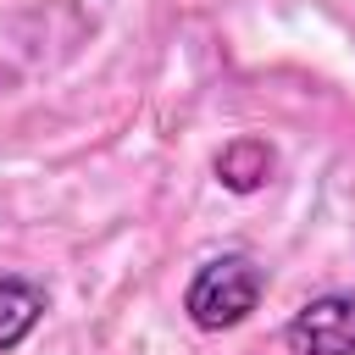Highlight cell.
Here are the masks:
<instances>
[{"label": "cell", "instance_id": "6da1fadb", "mask_svg": "<svg viewBox=\"0 0 355 355\" xmlns=\"http://www.w3.org/2000/svg\"><path fill=\"white\" fill-rule=\"evenodd\" d=\"M266 294V266L250 255V250H222V255H205L189 283H183V316L200 327V333H233L255 316Z\"/></svg>", "mask_w": 355, "mask_h": 355}, {"label": "cell", "instance_id": "7a4b0ae2", "mask_svg": "<svg viewBox=\"0 0 355 355\" xmlns=\"http://www.w3.org/2000/svg\"><path fill=\"white\" fill-rule=\"evenodd\" d=\"M283 344L288 355H355V288L311 294L288 316Z\"/></svg>", "mask_w": 355, "mask_h": 355}, {"label": "cell", "instance_id": "3957f363", "mask_svg": "<svg viewBox=\"0 0 355 355\" xmlns=\"http://www.w3.org/2000/svg\"><path fill=\"white\" fill-rule=\"evenodd\" d=\"M44 311H50L44 283H33V277H22V272H0V355L22 349V344L39 333Z\"/></svg>", "mask_w": 355, "mask_h": 355}, {"label": "cell", "instance_id": "277c9868", "mask_svg": "<svg viewBox=\"0 0 355 355\" xmlns=\"http://www.w3.org/2000/svg\"><path fill=\"white\" fill-rule=\"evenodd\" d=\"M216 178L233 189V194H255L266 178H272V150L261 139H233L222 155H216Z\"/></svg>", "mask_w": 355, "mask_h": 355}]
</instances>
